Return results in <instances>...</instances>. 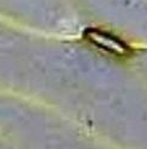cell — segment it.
Segmentation results:
<instances>
[{
  "label": "cell",
  "mask_w": 147,
  "mask_h": 149,
  "mask_svg": "<svg viewBox=\"0 0 147 149\" xmlns=\"http://www.w3.org/2000/svg\"><path fill=\"white\" fill-rule=\"evenodd\" d=\"M84 37L91 44L111 55L126 57L132 54L130 47L125 41L120 40L118 37L106 31H102L98 29H86L84 32Z\"/></svg>",
  "instance_id": "obj_1"
}]
</instances>
